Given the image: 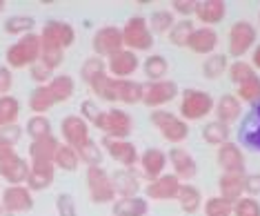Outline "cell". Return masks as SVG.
Segmentation results:
<instances>
[{"label":"cell","instance_id":"3957f363","mask_svg":"<svg viewBox=\"0 0 260 216\" xmlns=\"http://www.w3.org/2000/svg\"><path fill=\"white\" fill-rule=\"evenodd\" d=\"M151 123L160 131V136L171 145H180L189 139V123L182 121L178 114L165 112V110H151Z\"/></svg>","mask_w":260,"mask_h":216},{"label":"cell","instance_id":"e575fe53","mask_svg":"<svg viewBox=\"0 0 260 216\" xmlns=\"http://www.w3.org/2000/svg\"><path fill=\"white\" fill-rule=\"evenodd\" d=\"M54 105H56V100H54V96H51L47 85H38L31 94H29V110L34 114H45L47 116V112H49Z\"/></svg>","mask_w":260,"mask_h":216},{"label":"cell","instance_id":"30bf717a","mask_svg":"<svg viewBox=\"0 0 260 216\" xmlns=\"http://www.w3.org/2000/svg\"><path fill=\"white\" fill-rule=\"evenodd\" d=\"M40 40L43 47H51V49H69L76 43V29L64 20H47L43 29H40Z\"/></svg>","mask_w":260,"mask_h":216},{"label":"cell","instance_id":"d6986e66","mask_svg":"<svg viewBox=\"0 0 260 216\" xmlns=\"http://www.w3.org/2000/svg\"><path fill=\"white\" fill-rule=\"evenodd\" d=\"M216 160L220 165L222 172L227 174H245V154L238 143L234 141H227L224 145L218 147L216 152Z\"/></svg>","mask_w":260,"mask_h":216},{"label":"cell","instance_id":"681fc988","mask_svg":"<svg viewBox=\"0 0 260 216\" xmlns=\"http://www.w3.org/2000/svg\"><path fill=\"white\" fill-rule=\"evenodd\" d=\"M234 216H260V203L251 196H240L234 203Z\"/></svg>","mask_w":260,"mask_h":216},{"label":"cell","instance_id":"db71d44e","mask_svg":"<svg viewBox=\"0 0 260 216\" xmlns=\"http://www.w3.org/2000/svg\"><path fill=\"white\" fill-rule=\"evenodd\" d=\"M171 5V14L174 16H180V20L182 18H189V16H193V11H196V0H174V3H169Z\"/></svg>","mask_w":260,"mask_h":216},{"label":"cell","instance_id":"f5cc1de1","mask_svg":"<svg viewBox=\"0 0 260 216\" xmlns=\"http://www.w3.org/2000/svg\"><path fill=\"white\" fill-rule=\"evenodd\" d=\"M38 61H43L51 71H56V69L64 63V51L51 49V47H43V51H40V58H38Z\"/></svg>","mask_w":260,"mask_h":216},{"label":"cell","instance_id":"ab89813d","mask_svg":"<svg viewBox=\"0 0 260 216\" xmlns=\"http://www.w3.org/2000/svg\"><path fill=\"white\" fill-rule=\"evenodd\" d=\"M143 69L149 80H165V76H167V71H169V63L160 53H151V56L145 58Z\"/></svg>","mask_w":260,"mask_h":216},{"label":"cell","instance_id":"9c48e42d","mask_svg":"<svg viewBox=\"0 0 260 216\" xmlns=\"http://www.w3.org/2000/svg\"><path fill=\"white\" fill-rule=\"evenodd\" d=\"M180 89L174 80L165 78V80H149L143 85V103L149 110H162L165 105L174 103L178 98Z\"/></svg>","mask_w":260,"mask_h":216},{"label":"cell","instance_id":"d6a6232c","mask_svg":"<svg viewBox=\"0 0 260 216\" xmlns=\"http://www.w3.org/2000/svg\"><path fill=\"white\" fill-rule=\"evenodd\" d=\"M34 27H36V18L29 14H16L5 20V32L9 36H18V38H22L27 34H34Z\"/></svg>","mask_w":260,"mask_h":216},{"label":"cell","instance_id":"9a60e30c","mask_svg":"<svg viewBox=\"0 0 260 216\" xmlns=\"http://www.w3.org/2000/svg\"><path fill=\"white\" fill-rule=\"evenodd\" d=\"M167 160L171 167V174L180 183H191L198 176V163L185 147H171L167 152Z\"/></svg>","mask_w":260,"mask_h":216},{"label":"cell","instance_id":"4316f807","mask_svg":"<svg viewBox=\"0 0 260 216\" xmlns=\"http://www.w3.org/2000/svg\"><path fill=\"white\" fill-rule=\"evenodd\" d=\"M176 203H178L185 214H196L198 209L203 207L205 199H203V194H200V190L196 185L180 183V190H178V194H176Z\"/></svg>","mask_w":260,"mask_h":216},{"label":"cell","instance_id":"83f0119b","mask_svg":"<svg viewBox=\"0 0 260 216\" xmlns=\"http://www.w3.org/2000/svg\"><path fill=\"white\" fill-rule=\"evenodd\" d=\"M218 187H220V196L227 201L236 203L240 196H245V174H227L218 178Z\"/></svg>","mask_w":260,"mask_h":216},{"label":"cell","instance_id":"4fadbf2b","mask_svg":"<svg viewBox=\"0 0 260 216\" xmlns=\"http://www.w3.org/2000/svg\"><path fill=\"white\" fill-rule=\"evenodd\" d=\"M91 47H93V56L100 58H109L116 51H120L122 47V29L116 25H105L100 27L91 38Z\"/></svg>","mask_w":260,"mask_h":216},{"label":"cell","instance_id":"f546056e","mask_svg":"<svg viewBox=\"0 0 260 216\" xmlns=\"http://www.w3.org/2000/svg\"><path fill=\"white\" fill-rule=\"evenodd\" d=\"M116 100L122 105H138L143 103V83L127 78V80H118L116 78Z\"/></svg>","mask_w":260,"mask_h":216},{"label":"cell","instance_id":"52a82bcc","mask_svg":"<svg viewBox=\"0 0 260 216\" xmlns=\"http://www.w3.org/2000/svg\"><path fill=\"white\" fill-rule=\"evenodd\" d=\"M85 181H87V192H89V199L96 205H105V203H114L116 190L111 183V174H107L103 167H87L85 172Z\"/></svg>","mask_w":260,"mask_h":216},{"label":"cell","instance_id":"f35d334b","mask_svg":"<svg viewBox=\"0 0 260 216\" xmlns=\"http://www.w3.org/2000/svg\"><path fill=\"white\" fill-rule=\"evenodd\" d=\"M147 22H149L151 34L167 36L171 32V27L176 25V16L171 14V9H156L149 18H147Z\"/></svg>","mask_w":260,"mask_h":216},{"label":"cell","instance_id":"60d3db41","mask_svg":"<svg viewBox=\"0 0 260 216\" xmlns=\"http://www.w3.org/2000/svg\"><path fill=\"white\" fill-rule=\"evenodd\" d=\"M25 134L31 141L45 139V136H51V121L45 116V114H34V116L25 123Z\"/></svg>","mask_w":260,"mask_h":216},{"label":"cell","instance_id":"ac0fdd59","mask_svg":"<svg viewBox=\"0 0 260 216\" xmlns=\"http://www.w3.org/2000/svg\"><path fill=\"white\" fill-rule=\"evenodd\" d=\"M169 160H167V154L158 147H149L140 154L138 158V167H140V176H145L147 181H153V178L162 176L165 170H167Z\"/></svg>","mask_w":260,"mask_h":216},{"label":"cell","instance_id":"5bb4252c","mask_svg":"<svg viewBox=\"0 0 260 216\" xmlns=\"http://www.w3.org/2000/svg\"><path fill=\"white\" fill-rule=\"evenodd\" d=\"M100 147H105V152H107L116 163L127 167V170H134V167L138 165V158H140L138 147L129 139H109V136H103Z\"/></svg>","mask_w":260,"mask_h":216},{"label":"cell","instance_id":"ba28073f","mask_svg":"<svg viewBox=\"0 0 260 216\" xmlns=\"http://www.w3.org/2000/svg\"><path fill=\"white\" fill-rule=\"evenodd\" d=\"M258 40V29L249 20H238L227 32V51L234 58H242L251 51V47Z\"/></svg>","mask_w":260,"mask_h":216},{"label":"cell","instance_id":"2e32d148","mask_svg":"<svg viewBox=\"0 0 260 216\" xmlns=\"http://www.w3.org/2000/svg\"><path fill=\"white\" fill-rule=\"evenodd\" d=\"M138 69H140L138 53L132 49H125V47H122L120 51H116L114 56L107 58V74L111 78H118V80H127V78H132Z\"/></svg>","mask_w":260,"mask_h":216},{"label":"cell","instance_id":"8d00e7d4","mask_svg":"<svg viewBox=\"0 0 260 216\" xmlns=\"http://www.w3.org/2000/svg\"><path fill=\"white\" fill-rule=\"evenodd\" d=\"M193 29H196V25H193L191 18H182V20H176V25L171 27V32L167 34L169 43L174 47H187L189 45V38H191Z\"/></svg>","mask_w":260,"mask_h":216},{"label":"cell","instance_id":"bcb514c9","mask_svg":"<svg viewBox=\"0 0 260 216\" xmlns=\"http://www.w3.org/2000/svg\"><path fill=\"white\" fill-rule=\"evenodd\" d=\"M227 74H229V80H232L236 87L242 85L245 80H249V78L258 76V74H256V69L251 67V63H245V61H234L232 65H229Z\"/></svg>","mask_w":260,"mask_h":216},{"label":"cell","instance_id":"603a6c76","mask_svg":"<svg viewBox=\"0 0 260 216\" xmlns=\"http://www.w3.org/2000/svg\"><path fill=\"white\" fill-rule=\"evenodd\" d=\"M54 178H56L54 163H29V176L25 185L31 192H45L51 187Z\"/></svg>","mask_w":260,"mask_h":216},{"label":"cell","instance_id":"7402d4cb","mask_svg":"<svg viewBox=\"0 0 260 216\" xmlns=\"http://www.w3.org/2000/svg\"><path fill=\"white\" fill-rule=\"evenodd\" d=\"M193 16L198 18V22H203V27H216L227 16V3L224 0H196Z\"/></svg>","mask_w":260,"mask_h":216},{"label":"cell","instance_id":"8fae6325","mask_svg":"<svg viewBox=\"0 0 260 216\" xmlns=\"http://www.w3.org/2000/svg\"><path fill=\"white\" fill-rule=\"evenodd\" d=\"M60 139H62L64 145L80 149L91 139L89 123H87L80 114H69V116H64L60 121Z\"/></svg>","mask_w":260,"mask_h":216},{"label":"cell","instance_id":"74e56055","mask_svg":"<svg viewBox=\"0 0 260 216\" xmlns=\"http://www.w3.org/2000/svg\"><path fill=\"white\" fill-rule=\"evenodd\" d=\"M227 69H229L227 56H224V53H218V51L211 53V56H207L205 63H203V76L209 78V80H218L220 76L227 74Z\"/></svg>","mask_w":260,"mask_h":216},{"label":"cell","instance_id":"f1b7e54d","mask_svg":"<svg viewBox=\"0 0 260 216\" xmlns=\"http://www.w3.org/2000/svg\"><path fill=\"white\" fill-rule=\"evenodd\" d=\"M114 216H147L149 212V201L143 196H129V199H116L111 203Z\"/></svg>","mask_w":260,"mask_h":216},{"label":"cell","instance_id":"484cf974","mask_svg":"<svg viewBox=\"0 0 260 216\" xmlns=\"http://www.w3.org/2000/svg\"><path fill=\"white\" fill-rule=\"evenodd\" d=\"M240 143L245 147L260 152V105L253 107V112L245 118L240 127Z\"/></svg>","mask_w":260,"mask_h":216},{"label":"cell","instance_id":"8992f818","mask_svg":"<svg viewBox=\"0 0 260 216\" xmlns=\"http://www.w3.org/2000/svg\"><path fill=\"white\" fill-rule=\"evenodd\" d=\"M29 176V158L16 152L14 147L0 145V178L9 185H25Z\"/></svg>","mask_w":260,"mask_h":216},{"label":"cell","instance_id":"7c38bea8","mask_svg":"<svg viewBox=\"0 0 260 216\" xmlns=\"http://www.w3.org/2000/svg\"><path fill=\"white\" fill-rule=\"evenodd\" d=\"M0 205L9 214H27L34 207V192L27 185H7L0 196Z\"/></svg>","mask_w":260,"mask_h":216},{"label":"cell","instance_id":"6f0895ef","mask_svg":"<svg viewBox=\"0 0 260 216\" xmlns=\"http://www.w3.org/2000/svg\"><path fill=\"white\" fill-rule=\"evenodd\" d=\"M11 85H14V76H11V69L7 65H0V96L9 94Z\"/></svg>","mask_w":260,"mask_h":216},{"label":"cell","instance_id":"44dd1931","mask_svg":"<svg viewBox=\"0 0 260 216\" xmlns=\"http://www.w3.org/2000/svg\"><path fill=\"white\" fill-rule=\"evenodd\" d=\"M111 183H114L118 199L138 196L140 190H143V183H140V176L136 174V170H127V167H120V170L111 174Z\"/></svg>","mask_w":260,"mask_h":216},{"label":"cell","instance_id":"9f6ffc18","mask_svg":"<svg viewBox=\"0 0 260 216\" xmlns=\"http://www.w3.org/2000/svg\"><path fill=\"white\" fill-rule=\"evenodd\" d=\"M245 196L258 199L260 196V174H245Z\"/></svg>","mask_w":260,"mask_h":216},{"label":"cell","instance_id":"ffe728a7","mask_svg":"<svg viewBox=\"0 0 260 216\" xmlns=\"http://www.w3.org/2000/svg\"><path fill=\"white\" fill-rule=\"evenodd\" d=\"M218 45H220V36L214 27H196L187 47L198 56H211V53H216Z\"/></svg>","mask_w":260,"mask_h":216},{"label":"cell","instance_id":"6da1fadb","mask_svg":"<svg viewBox=\"0 0 260 216\" xmlns=\"http://www.w3.org/2000/svg\"><path fill=\"white\" fill-rule=\"evenodd\" d=\"M216 100L214 96L205 89L187 87L180 92V118L187 123L191 121H205L207 116L214 114Z\"/></svg>","mask_w":260,"mask_h":216},{"label":"cell","instance_id":"d4e9b609","mask_svg":"<svg viewBox=\"0 0 260 216\" xmlns=\"http://www.w3.org/2000/svg\"><path fill=\"white\" fill-rule=\"evenodd\" d=\"M214 114H216V121H220L224 125H232V123H236L240 118L242 103L236 98V94H222L220 98L216 100Z\"/></svg>","mask_w":260,"mask_h":216},{"label":"cell","instance_id":"ee69618b","mask_svg":"<svg viewBox=\"0 0 260 216\" xmlns=\"http://www.w3.org/2000/svg\"><path fill=\"white\" fill-rule=\"evenodd\" d=\"M76 152H78V156H80V163H85L87 167H100L103 165L105 152L93 139H89L80 149H76Z\"/></svg>","mask_w":260,"mask_h":216},{"label":"cell","instance_id":"6125c7cd","mask_svg":"<svg viewBox=\"0 0 260 216\" xmlns=\"http://www.w3.org/2000/svg\"><path fill=\"white\" fill-rule=\"evenodd\" d=\"M258 22H260V11H258Z\"/></svg>","mask_w":260,"mask_h":216},{"label":"cell","instance_id":"e0dca14e","mask_svg":"<svg viewBox=\"0 0 260 216\" xmlns=\"http://www.w3.org/2000/svg\"><path fill=\"white\" fill-rule=\"evenodd\" d=\"M180 190V181L174 174L165 172L162 176L153 178L145 185V196L151 201H176V194Z\"/></svg>","mask_w":260,"mask_h":216},{"label":"cell","instance_id":"b9f144b4","mask_svg":"<svg viewBox=\"0 0 260 216\" xmlns=\"http://www.w3.org/2000/svg\"><path fill=\"white\" fill-rule=\"evenodd\" d=\"M18 116H20L18 98H16V96H11V94L0 96V127H3V125L16 123V121H18Z\"/></svg>","mask_w":260,"mask_h":216},{"label":"cell","instance_id":"f907efd6","mask_svg":"<svg viewBox=\"0 0 260 216\" xmlns=\"http://www.w3.org/2000/svg\"><path fill=\"white\" fill-rule=\"evenodd\" d=\"M56 212L58 216H78V207H76V201L69 192H60L56 196Z\"/></svg>","mask_w":260,"mask_h":216},{"label":"cell","instance_id":"7bdbcfd3","mask_svg":"<svg viewBox=\"0 0 260 216\" xmlns=\"http://www.w3.org/2000/svg\"><path fill=\"white\" fill-rule=\"evenodd\" d=\"M236 98L240 103H249V105H260V76H253L249 80H245L242 85L236 89Z\"/></svg>","mask_w":260,"mask_h":216},{"label":"cell","instance_id":"7a4b0ae2","mask_svg":"<svg viewBox=\"0 0 260 216\" xmlns=\"http://www.w3.org/2000/svg\"><path fill=\"white\" fill-rule=\"evenodd\" d=\"M40 51H43V40H40V34L34 32L9 45L5 61H7L9 69H29L40 58Z\"/></svg>","mask_w":260,"mask_h":216},{"label":"cell","instance_id":"cb8c5ba5","mask_svg":"<svg viewBox=\"0 0 260 216\" xmlns=\"http://www.w3.org/2000/svg\"><path fill=\"white\" fill-rule=\"evenodd\" d=\"M58 145H60V141H58L54 134L45 136V139L31 141V143H29V147H27L29 163H54V156H56Z\"/></svg>","mask_w":260,"mask_h":216},{"label":"cell","instance_id":"f6af8a7d","mask_svg":"<svg viewBox=\"0 0 260 216\" xmlns=\"http://www.w3.org/2000/svg\"><path fill=\"white\" fill-rule=\"evenodd\" d=\"M205 216H232L234 214V203L222 199V196H209L203 203Z\"/></svg>","mask_w":260,"mask_h":216},{"label":"cell","instance_id":"4dcf8cb0","mask_svg":"<svg viewBox=\"0 0 260 216\" xmlns=\"http://www.w3.org/2000/svg\"><path fill=\"white\" fill-rule=\"evenodd\" d=\"M107 76V61L100 56H89L85 63L80 65V78L87 87H91L93 83H98L100 78Z\"/></svg>","mask_w":260,"mask_h":216},{"label":"cell","instance_id":"94428289","mask_svg":"<svg viewBox=\"0 0 260 216\" xmlns=\"http://www.w3.org/2000/svg\"><path fill=\"white\" fill-rule=\"evenodd\" d=\"M0 216H14V214H9V212H5L3 205H0Z\"/></svg>","mask_w":260,"mask_h":216},{"label":"cell","instance_id":"1f68e13d","mask_svg":"<svg viewBox=\"0 0 260 216\" xmlns=\"http://www.w3.org/2000/svg\"><path fill=\"white\" fill-rule=\"evenodd\" d=\"M47 87H49L51 96H54L56 105L69 100L74 96V92H76V83H74V78L69 74H56L49 83H47Z\"/></svg>","mask_w":260,"mask_h":216},{"label":"cell","instance_id":"c3c4849f","mask_svg":"<svg viewBox=\"0 0 260 216\" xmlns=\"http://www.w3.org/2000/svg\"><path fill=\"white\" fill-rule=\"evenodd\" d=\"M25 136V127H20L18 123H11V125H3L0 127V145H7V147H14L22 141Z\"/></svg>","mask_w":260,"mask_h":216},{"label":"cell","instance_id":"7dc6e473","mask_svg":"<svg viewBox=\"0 0 260 216\" xmlns=\"http://www.w3.org/2000/svg\"><path fill=\"white\" fill-rule=\"evenodd\" d=\"M91 92L96 94L100 100H105V103H118L116 100V78H111L109 74L105 78H100L98 83H93Z\"/></svg>","mask_w":260,"mask_h":216},{"label":"cell","instance_id":"680465c9","mask_svg":"<svg viewBox=\"0 0 260 216\" xmlns=\"http://www.w3.org/2000/svg\"><path fill=\"white\" fill-rule=\"evenodd\" d=\"M251 67L260 69V45H256L253 47V51H251Z\"/></svg>","mask_w":260,"mask_h":216},{"label":"cell","instance_id":"d590c367","mask_svg":"<svg viewBox=\"0 0 260 216\" xmlns=\"http://www.w3.org/2000/svg\"><path fill=\"white\" fill-rule=\"evenodd\" d=\"M229 136H232V129H229V125H224L220 121H209L203 127V139L209 143V145H214V147L224 145V143L229 141Z\"/></svg>","mask_w":260,"mask_h":216},{"label":"cell","instance_id":"5b68a950","mask_svg":"<svg viewBox=\"0 0 260 216\" xmlns=\"http://www.w3.org/2000/svg\"><path fill=\"white\" fill-rule=\"evenodd\" d=\"M93 127L103 131V136L109 139H129V134L134 131V118L132 114L120 110V107H111L107 112H100Z\"/></svg>","mask_w":260,"mask_h":216},{"label":"cell","instance_id":"816d5d0a","mask_svg":"<svg viewBox=\"0 0 260 216\" xmlns=\"http://www.w3.org/2000/svg\"><path fill=\"white\" fill-rule=\"evenodd\" d=\"M29 76H31V80L38 83V85H47V83L56 76V71H51L43 61H36L29 67Z\"/></svg>","mask_w":260,"mask_h":216},{"label":"cell","instance_id":"836d02e7","mask_svg":"<svg viewBox=\"0 0 260 216\" xmlns=\"http://www.w3.org/2000/svg\"><path fill=\"white\" fill-rule=\"evenodd\" d=\"M54 167H56V170H60V172H76L80 167L78 152H76L74 147L60 143L58 149H56V156H54Z\"/></svg>","mask_w":260,"mask_h":216},{"label":"cell","instance_id":"91938a15","mask_svg":"<svg viewBox=\"0 0 260 216\" xmlns=\"http://www.w3.org/2000/svg\"><path fill=\"white\" fill-rule=\"evenodd\" d=\"M5 9H7V3H5V0H0V14H3Z\"/></svg>","mask_w":260,"mask_h":216},{"label":"cell","instance_id":"277c9868","mask_svg":"<svg viewBox=\"0 0 260 216\" xmlns=\"http://www.w3.org/2000/svg\"><path fill=\"white\" fill-rule=\"evenodd\" d=\"M122 29V45L125 49L132 51H149L153 47V34L149 29V22H147L145 16H132L127 18V22L120 27Z\"/></svg>","mask_w":260,"mask_h":216},{"label":"cell","instance_id":"11a10c76","mask_svg":"<svg viewBox=\"0 0 260 216\" xmlns=\"http://www.w3.org/2000/svg\"><path fill=\"white\" fill-rule=\"evenodd\" d=\"M100 112H103V110H100V107L93 103L91 98H87V100H82V103H80V116L85 118L89 125L96 123V118L100 116Z\"/></svg>","mask_w":260,"mask_h":216}]
</instances>
